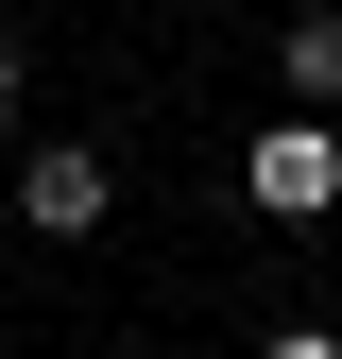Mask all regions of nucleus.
Wrapping results in <instances>:
<instances>
[{
  "label": "nucleus",
  "instance_id": "obj_1",
  "mask_svg": "<svg viewBox=\"0 0 342 359\" xmlns=\"http://www.w3.org/2000/svg\"><path fill=\"white\" fill-rule=\"evenodd\" d=\"M240 189H256V222H325L342 205V137H325V120H256Z\"/></svg>",
  "mask_w": 342,
  "mask_h": 359
},
{
  "label": "nucleus",
  "instance_id": "obj_2",
  "mask_svg": "<svg viewBox=\"0 0 342 359\" xmlns=\"http://www.w3.org/2000/svg\"><path fill=\"white\" fill-rule=\"evenodd\" d=\"M103 205H120V189H103L86 137H34V154H18V222H34V240H103Z\"/></svg>",
  "mask_w": 342,
  "mask_h": 359
},
{
  "label": "nucleus",
  "instance_id": "obj_3",
  "mask_svg": "<svg viewBox=\"0 0 342 359\" xmlns=\"http://www.w3.org/2000/svg\"><path fill=\"white\" fill-rule=\"evenodd\" d=\"M274 86H291V120H325V103H342V0H308V18L274 34Z\"/></svg>",
  "mask_w": 342,
  "mask_h": 359
},
{
  "label": "nucleus",
  "instance_id": "obj_4",
  "mask_svg": "<svg viewBox=\"0 0 342 359\" xmlns=\"http://www.w3.org/2000/svg\"><path fill=\"white\" fill-rule=\"evenodd\" d=\"M18 86H34V52H18V34H0V120H18Z\"/></svg>",
  "mask_w": 342,
  "mask_h": 359
},
{
  "label": "nucleus",
  "instance_id": "obj_5",
  "mask_svg": "<svg viewBox=\"0 0 342 359\" xmlns=\"http://www.w3.org/2000/svg\"><path fill=\"white\" fill-rule=\"evenodd\" d=\"M256 359H342V342H325V325H291V342H256Z\"/></svg>",
  "mask_w": 342,
  "mask_h": 359
}]
</instances>
